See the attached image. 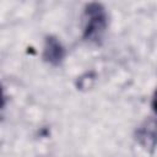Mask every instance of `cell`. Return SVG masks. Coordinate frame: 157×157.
Masks as SVG:
<instances>
[{
  "mask_svg": "<svg viewBox=\"0 0 157 157\" xmlns=\"http://www.w3.org/2000/svg\"><path fill=\"white\" fill-rule=\"evenodd\" d=\"M108 26V16L105 9L99 2H90L83 11L82 37L85 40L99 44L103 39Z\"/></svg>",
  "mask_w": 157,
  "mask_h": 157,
  "instance_id": "obj_1",
  "label": "cell"
},
{
  "mask_svg": "<svg viewBox=\"0 0 157 157\" xmlns=\"http://www.w3.org/2000/svg\"><path fill=\"white\" fill-rule=\"evenodd\" d=\"M135 139L147 152H153L157 147V119H145L136 129Z\"/></svg>",
  "mask_w": 157,
  "mask_h": 157,
  "instance_id": "obj_2",
  "label": "cell"
},
{
  "mask_svg": "<svg viewBox=\"0 0 157 157\" xmlns=\"http://www.w3.org/2000/svg\"><path fill=\"white\" fill-rule=\"evenodd\" d=\"M65 58V49L59 39L54 36H48L44 40L43 59L50 65L58 66L63 63Z\"/></svg>",
  "mask_w": 157,
  "mask_h": 157,
  "instance_id": "obj_3",
  "label": "cell"
},
{
  "mask_svg": "<svg viewBox=\"0 0 157 157\" xmlns=\"http://www.w3.org/2000/svg\"><path fill=\"white\" fill-rule=\"evenodd\" d=\"M151 107H152V110L153 113L157 115V88L153 93V97H152V102H151Z\"/></svg>",
  "mask_w": 157,
  "mask_h": 157,
  "instance_id": "obj_4",
  "label": "cell"
}]
</instances>
